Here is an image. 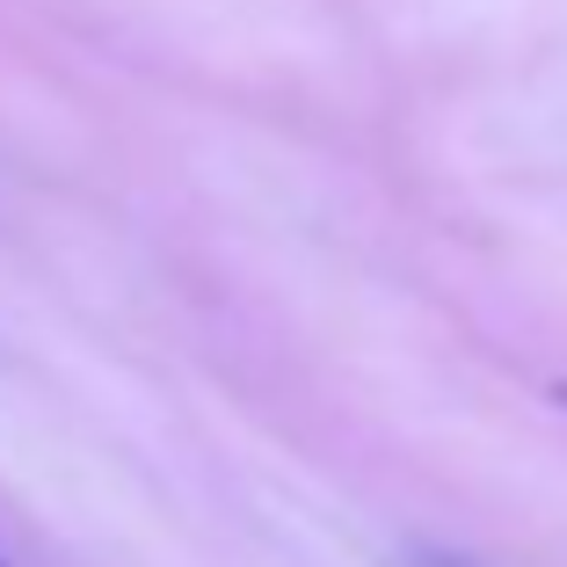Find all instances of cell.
<instances>
[{"label":"cell","mask_w":567,"mask_h":567,"mask_svg":"<svg viewBox=\"0 0 567 567\" xmlns=\"http://www.w3.org/2000/svg\"><path fill=\"white\" fill-rule=\"evenodd\" d=\"M415 567H473V560H458V553H415Z\"/></svg>","instance_id":"6da1fadb"}]
</instances>
